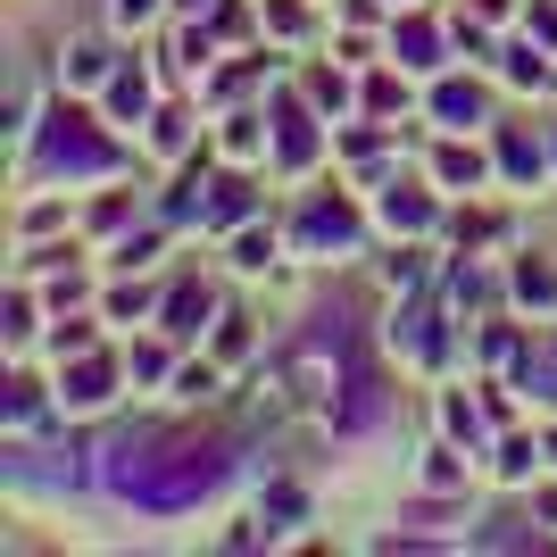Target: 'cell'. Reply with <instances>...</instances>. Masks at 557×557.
Returning <instances> with one entry per match:
<instances>
[{
    "instance_id": "6da1fadb",
    "label": "cell",
    "mask_w": 557,
    "mask_h": 557,
    "mask_svg": "<svg viewBox=\"0 0 557 557\" xmlns=\"http://www.w3.org/2000/svg\"><path fill=\"white\" fill-rule=\"evenodd\" d=\"M216 474H225V449L216 442H159V458H134V442H125V466H116V483L134 491L141 508H184Z\"/></svg>"
},
{
    "instance_id": "7a4b0ae2",
    "label": "cell",
    "mask_w": 557,
    "mask_h": 557,
    "mask_svg": "<svg viewBox=\"0 0 557 557\" xmlns=\"http://www.w3.org/2000/svg\"><path fill=\"white\" fill-rule=\"evenodd\" d=\"M116 150L100 134H84V116H59V134H50V166H109Z\"/></svg>"
},
{
    "instance_id": "3957f363",
    "label": "cell",
    "mask_w": 557,
    "mask_h": 557,
    "mask_svg": "<svg viewBox=\"0 0 557 557\" xmlns=\"http://www.w3.org/2000/svg\"><path fill=\"white\" fill-rule=\"evenodd\" d=\"M300 233H308V242H333V250H342V242H349V209H308Z\"/></svg>"
},
{
    "instance_id": "277c9868",
    "label": "cell",
    "mask_w": 557,
    "mask_h": 557,
    "mask_svg": "<svg viewBox=\"0 0 557 557\" xmlns=\"http://www.w3.org/2000/svg\"><path fill=\"white\" fill-rule=\"evenodd\" d=\"M200 317H209V292H175L166 300V325L175 333H200Z\"/></svg>"
},
{
    "instance_id": "5b68a950",
    "label": "cell",
    "mask_w": 557,
    "mask_h": 557,
    "mask_svg": "<svg viewBox=\"0 0 557 557\" xmlns=\"http://www.w3.org/2000/svg\"><path fill=\"white\" fill-rule=\"evenodd\" d=\"M67 399H109V367H100V358H92V367H75Z\"/></svg>"
},
{
    "instance_id": "8992f818",
    "label": "cell",
    "mask_w": 557,
    "mask_h": 557,
    "mask_svg": "<svg viewBox=\"0 0 557 557\" xmlns=\"http://www.w3.org/2000/svg\"><path fill=\"white\" fill-rule=\"evenodd\" d=\"M308 150H317V134H308V125H300V116H292V109H283V159H308Z\"/></svg>"
},
{
    "instance_id": "52a82bcc",
    "label": "cell",
    "mask_w": 557,
    "mask_h": 557,
    "mask_svg": "<svg viewBox=\"0 0 557 557\" xmlns=\"http://www.w3.org/2000/svg\"><path fill=\"white\" fill-rule=\"evenodd\" d=\"M383 209H392V225H424V200H408V191H392Z\"/></svg>"
}]
</instances>
